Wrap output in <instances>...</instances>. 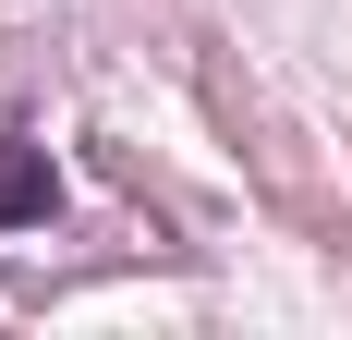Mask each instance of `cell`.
<instances>
[{
  "label": "cell",
  "instance_id": "obj_1",
  "mask_svg": "<svg viewBox=\"0 0 352 340\" xmlns=\"http://www.w3.org/2000/svg\"><path fill=\"white\" fill-rule=\"evenodd\" d=\"M61 219V170H49V146L0 134V231H49Z\"/></svg>",
  "mask_w": 352,
  "mask_h": 340
}]
</instances>
